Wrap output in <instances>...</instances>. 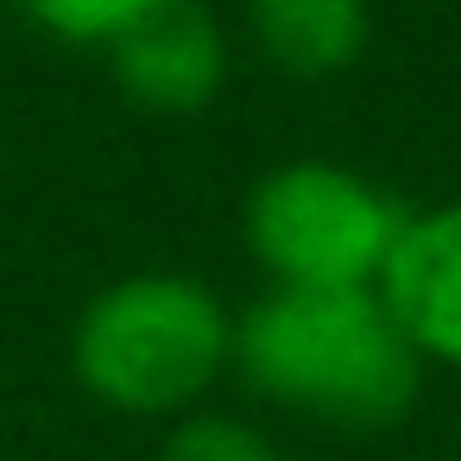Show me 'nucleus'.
<instances>
[{"label": "nucleus", "mask_w": 461, "mask_h": 461, "mask_svg": "<svg viewBox=\"0 0 461 461\" xmlns=\"http://www.w3.org/2000/svg\"><path fill=\"white\" fill-rule=\"evenodd\" d=\"M14 7L39 39H51L64 51H108L158 0H14Z\"/></svg>", "instance_id": "nucleus-7"}, {"label": "nucleus", "mask_w": 461, "mask_h": 461, "mask_svg": "<svg viewBox=\"0 0 461 461\" xmlns=\"http://www.w3.org/2000/svg\"><path fill=\"white\" fill-rule=\"evenodd\" d=\"M158 461H285V455H278V442H272L259 423H247V417H234V411L196 404V411L171 417Z\"/></svg>", "instance_id": "nucleus-8"}, {"label": "nucleus", "mask_w": 461, "mask_h": 461, "mask_svg": "<svg viewBox=\"0 0 461 461\" xmlns=\"http://www.w3.org/2000/svg\"><path fill=\"white\" fill-rule=\"evenodd\" d=\"M404 215L411 209L379 177L335 158H291L247 190L240 240L285 291H373Z\"/></svg>", "instance_id": "nucleus-3"}, {"label": "nucleus", "mask_w": 461, "mask_h": 461, "mask_svg": "<svg viewBox=\"0 0 461 461\" xmlns=\"http://www.w3.org/2000/svg\"><path fill=\"white\" fill-rule=\"evenodd\" d=\"M373 291L423 366L461 373V196L404 215V234Z\"/></svg>", "instance_id": "nucleus-5"}, {"label": "nucleus", "mask_w": 461, "mask_h": 461, "mask_svg": "<svg viewBox=\"0 0 461 461\" xmlns=\"http://www.w3.org/2000/svg\"><path fill=\"white\" fill-rule=\"evenodd\" d=\"M247 39L297 83L354 70L373 45V0H247Z\"/></svg>", "instance_id": "nucleus-6"}, {"label": "nucleus", "mask_w": 461, "mask_h": 461, "mask_svg": "<svg viewBox=\"0 0 461 461\" xmlns=\"http://www.w3.org/2000/svg\"><path fill=\"white\" fill-rule=\"evenodd\" d=\"M234 373L266 404L335 429H385L423 392V360L379 291L266 285L234 316Z\"/></svg>", "instance_id": "nucleus-1"}, {"label": "nucleus", "mask_w": 461, "mask_h": 461, "mask_svg": "<svg viewBox=\"0 0 461 461\" xmlns=\"http://www.w3.org/2000/svg\"><path fill=\"white\" fill-rule=\"evenodd\" d=\"M102 58H108L121 102L158 121L203 114L228 83V32L215 26L203 0H158Z\"/></svg>", "instance_id": "nucleus-4"}, {"label": "nucleus", "mask_w": 461, "mask_h": 461, "mask_svg": "<svg viewBox=\"0 0 461 461\" xmlns=\"http://www.w3.org/2000/svg\"><path fill=\"white\" fill-rule=\"evenodd\" d=\"M234 366V316L196 272H127L70 329L77 385L121 417H184Z\"/></svg>", "instance_id": "nucleus-2"}]
</instances>
